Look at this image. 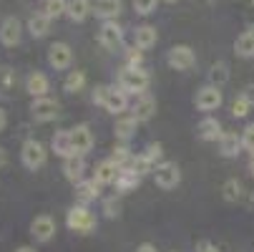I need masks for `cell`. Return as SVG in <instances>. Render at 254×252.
Instances as JSON below:
<instances>
[{
	"label": "cell",
	"mask_w": 254,
	"mask_h": 252,
	"mask_svg": "<svg viewBox=\"0 0 254 252\" xmlns=\"http://www.w3.org/2000/svg\"><path fill=\"white\" fill-rule=\"evenodd\" d=\"M93 103L103 106V109L114 116H124V111L128 109V93L116 88V86H96L93 88Z\"/></svg>",
	"instance_id": "6da1fadb"
},
{
	"label": "cell",
	"mask_w": 254,
	"mask_h": 252,
	"mask_svg": "<svg viewBox=\"0 0 254 252\" xmlns=\"http://www.w3.org/2000/svg\"><path fill=\"white\" fill-rule=\"evenodd\" d=\"M65 225L70 232H76V235H91L98 225V217L86 207V204H73L68 209L65 214Z\"/></svg>",
	"instance_id": "7a4b0ae2"
},
{
	"label": "cell",
	"mask_w": 254,
	"mask_h": 252,
	"mask_svg": "<svg viewBox=\"0 0 254 252\" xmlns=\"http://www.w3.org/2000/svg\"><path fill=\"white\" fill-rule=\"evenodd\" d=\"M149 84H151V76L146 68H126L119 74V88L126 91V93H133V96H141L149 91Z\"/></svg>",
	"instance_id": "3957f363"
},
{
	"label": "cell",
	"mask_w": 254,
	"mask_h": 252,
	"mask_svg": "<svg viewBox=\"0 0 254 252\" xmlns=\"http://www.w3.org/2000/svg\"><path fill=\"white\" fill-rule=\"evenodd\" d=\"M20 162H23L25 169L35 171V169L46 167V162H48V149L43 147L38 139H25L23 147H20Z\"/></svg>",
	"instance_id": "277c9868"
},
{
	"label": "cell",
	"mask_w": 254,
	"mask_h": 252,
	"mask_svg": "<svg viewBox=\"0 0 254 252\" xmlns=\"http://www.w3.org/2000/svg\"><path fill=\"white\" fill-rule=\"evenodd\" d=\"M154 182L159 189H176L179 182H181V169L176 162H161L156 169H154Z\"/></svg>",
	"instance_id": "5b68a950"
},
{
	"label": "cell",
	"mask_w": 254,
	"mask_h": 252,
	"mask_svg": "<svg viewBox=\"0 0 254 252\" xmlns=\"http://www.w3.org/2000/svg\"><path fill=\"white\" fill-rule=\"evenodd\" d=\"M61 114V103L51 96H43V98H33L30 103V116L38 121V124H48L53 121L56 116Z\"/></svg>",
	"instance_id": "8992f818"
},
{
	"label": "cell",
	"mask_w": 254,
	"mask_h": 252,
	"mask_svg": "<svg viewBox=\"0 0 254 252\" xmlns=\"http://www.w3.org/2000/svg\"><path fill=\"white\" fill-rule=\"evenodd\" d=\"M166 63H169L174 71H191V68L196 66V53H194L189 46L179 43V46H174V48L166 53Z\"/></svg>",
	"instance_id": "52a82bcc"
},
{
	"label": "cell",
	"mask_w": 254,
	"mask_h": 252,
	"mask_svg": "<svg viewBox=\"0 0 254 252\" xmlns=\"http://www.w3.org/2000/svg\"><path fill=\"white\" fill-rule=\"evenodd\" d=\"M68 134H70V144H73V152L76 154L86 157L93 149L96 139H93V131H91L88 124H76L73 129H68Z\"/></svg>",
	"instance_id": "ba28073f"
},
{
	"label": "cell",
	"mask_w": 254,
	"mask_h": 252,
	"mask_svg": "<svg viewBox=\"0 0 254 252\" xmlns=\"http://www.w3.org/2000/svg\"><path fill=\"white\" fill-rule=\"evenodd\" d=\"M194 103H196V109L199 111H216L219 106L224 103V96H222V88L219 86H211V84H206L204 88H199V93H196V98H194Z\"/></svg>",
	"instance_id": "9c48e42d"
},
{
	"label": "cell",
	"mask_w": 254,
	"mask_h": 252,
	"mask_svg": "<svg viewBox=\"0 0 254 252\" xmlns=\"http://www.w3.org/2000/svg\"><path fill=\"white\" fill-rule=\"evenodd\" d=\"M98 43L106 48V51H119L124 46V30L116 20H106L98 30Z\"/></svg>",
	"instance_id": "30bf717a"
},
{
	"label": "cell",
	"mask_w": 254,
	"mask_h": 252,
	"mask_svg": "<svg viewBox=\"0 0 254 252\" xmlns=\"http://www.w3.org/2000/svg\"><path fill=\"white\" fill-rule=\"evenodd\" d=\"M30 235L35 242H51L56 237V220L51 214H38L30 222Z\"/></svg>",
	"instance_id": "8fae6325"
},
{
	"label": "cell",
	"mask_w": 254,
	"mask_h": 252,
	"mask_svg": "<svg viewBox=\"0 0 254 252\" xmlns=\"http://www.w3.org/2000/svg\"><path fill=\"white\" fill-rule=\"evenodd\" d=\"M20 38H23V23L15 15L3 18V23H0V43L13 48V46L20 43Z\"/></svg>",
	"instance_id": "7c38bea8"
},
{
	"label": "cell",
	"mask_w": 254,
	"mask_h": 252,
	"mask_svg": "<svg viewBox=\"0 0 254 252\" xmlns=\"http://www.w3.org/2000/svg\"><path fill=\"white\" fill-rule=\"evenodd\" d=\"M154 114H156V98H154L149 91L141 93V96H136V101H133V106H131V116H133L138 124H143V121H151Z\"/></svg>",
	"instance_id": "4fadbf2b"
},
{
	"label": "cell",
	"mask_w": 254,
	"mask_h": 252,
	"mask_svg": "<svg viewBox=\"0 0 254 252\" xmlns=\"http://www.w3.org/2000/svg\"><path fill=\"white\" fill-rule=\"evenodd\" d=\"M48 63H51V68H56V71L70 68V63H73V51H70V46L63 43V41L53 43V46L48 48Z\"/></svg>",
	"instance_id": "5bb4252c"
},
{
	"label": "cell",
	"mask_w": 254,
	"mask_h": 252,
	"mask_svg": "<svg viewBox=\"0 0 254 252\" xmlns=\"http://www.w3.org/2000/svg\"><path fill=\"white\" fill-rule=\"evenodd\" d=\"M119 171H121V167H119L111 157H108V159H103V162L96 164V169H93V179H96L101 187H108V184H116Z\"/></svg>",
	"instance_id": "9a60e30c"
},
{
	"label": "cell",
	"mask_w": 254,
	"mask_h": 252,
	"mask_svg": "<svg viewBox=\"0 0 254 252\" xmlns=\"http://www.w3.org/2000/svg\"><path fill=\"white\" fill-rule=\"evenodd\" d=\"M63 174L70 184H78L83 182V174H86V159L81 154H70L63 159Z\"/></svg>",
	"instance_id": "2e32d148"
},
{
	"label": "cell",
	"mask_w": 254,
	"mask_h": 252,
	"mask_svg": "<svg viewBox=\"0 0 254 252\" xmlns=\"http://www.w3.org/2000/svg\"><path fill=\"white\" fill-rule=\"evenodd\" d=\"M76 204H91V202H96L98 197H101V184L96 182V179H83V182H78L76 184Z\"/></svg>",
	"instance_id": "e0dca14e"
},
{
	"label": "cell",
	"mask_w": 254,
	"mask_h": 252,
	"mask_svg": "<svg viewBox=\"0 0 254 252\" xmlns=\"http://www.w3.org/2000/svg\"><path fill=\"white\" fill-rule=\"evenodd\" d=\"M25 91H28L33 98H43V96H48V91H51V81H48V76L41 74V71H33V74L25 79Z\"/></svg>",
	"instance_id": "ac0fdd59"
},
{
	"label": "cell",
	"mask_w": 254,
	"mask_h": 252,
	"mask_svg": "<svg viewBox=\"0 0 254 252\" xmlns=\"http://www.w3.org/2000/svg\"><path fill=\"white\" fill-rule=\"evenodd\" d=\"M121 10H124V0H96L93 3V13L103 23L106 20H116L121 15Z\"/></svg>",
	"instance_id": "d6986e66"
},
{
	"label": "cell",
	"mask_w": 254,
	"mask_h": 252,
	"mask_svg": "<svg viewBox=\"0 0 254 252\" xmlns=\"http://www.w3.org/2000/svg\"><path fill=\"white\" fill-rule=\"evenodd\" d=\"M196 134H199V139H201V141H219V139H222V134H224V129H222V121H219V119L206 116V119H201V121H199Z\"/></svg>",
	"instance_id": "ffe728a7"
},
{
	"label": "cell",
	"mask_w": 254,
	"mask_h": 252,
	"mask_svg": "<svg viewBox=\"0 0 254 252\" xmlns=\"http://www.w3.org/2000/svg\"><path fill=\"white\" fill-rule=\"evenodd\" d=\"M138 184H141V174L133 171L131 167H126V169L119 171V179H116L114 187H116V194H128V192H133Z\"/></svg>",
	"instance_id": "44dd1931"
},
{
	"label": "cell",
	"mask_w": 254,
	"mask_h": 252,
	"mask_svg": "<svg viewBox=\"0 0 254 252\" xmlns=\"http://www.w3.org/2000/svg\"><path fill=\"white\" fill-rule=\"evenodd\" d=\"M242 149H244V147H242V136H237L234 131H224V134H222V139H219V154H222L224 159L239 157Z\"/></svg>",
	"instance_id": "7402d4cb"
},
{
	"label": "cell",
	"mask_w": 254,
	"mask_h": 252,
	"mask_svg": "<svg viewBox=\"0 0 254 252\" xmlns=\"http://www.w3.org/2000/svg\"><path fill=\"white\" fill-rule=\"evenodd\" d=\"M156 41H159V33H156L154 25H138V28L133 30V46H138L141 51L154 48Z\"/></svg>",
	"instance_id": "603a6c76"
},
{
	"label": "cell",
	"mask_w": 254,
	"mask_h": 252,
	"mask_svg": "<svg viewBox=\"0 0 254 252\" xmlns=\"http://www.w3.org/2000/svg\"><path fill=\"white\" fill-rule=\"evenodd\" d=\"M91 13H93V3H91V0H68L65 15L73 20V23H83Z\"/></svg>",
	"instance_id": "cb8c5ba5"
},
{
	"label": "cell",
	"mask_w": 254,
	"mask_h": 252,
	"mask_svg": "<svg viewBox=\"0 0 254 252\" xmlns=\"http://www.w3.org/2000/svg\"><path fill=\"white\" fill-rule=\"evenodd\" d=\"M51 23L53 20L46 13H35V15L28 18V33L33 35V38H46L48 30H51Z\"/></svg>",
	"instance_id": "d4e9b609"
},
{
	"label": "cell",
	"mask_w": 254,
	"mask_h": 252,
	"mask_svg": "<svg viewBox=\"0 0 254 252\" xmlns=\"http://www.w3.org/2000/svg\"><path fill=\"white\" fill-rule=\"evenodd\" d=\"M51 152H56L58 157H70V154H76L73 152V144H70V134L68 131H56L53 139H51Z\"/></svg>",
	"instance_id": "484cf974"
},
{
	"label": "cell",
	"mask_w": 254,
	"mask_h": 252,
	"mask_svg": "<svg viewBox=\"0 0 254 252\" xmlns=\"http://www.w3.org/2000/svg\"><path fill=\"white\" fill-rule=\"evenodd\" d=\"M136 129H138V121H136L131 114H128V116H119V119H116V126H114L116 139H119V141H124V144L136 134Z\"/></svg>",
	"instance_id": "4316f807"
},
{
	"label": "cell",
	"mask_w": 254,
	"mask_h": 252,
	"mask_svg": "<svg viewBox=\"0 0 254 252\" xmlns=\"http://www.w3.org/2000/svg\"><path fill=\"white\" fill-rule=\"evenodd\" d=\"M234 53H237L239 58H254V33H252V30H244L242 35H237Z\"/></svg>",
	"instance_id": "83f0119b"
},
{
	"label": "cell",
	"mask_w": 254,
	"mask_h": 252,
	"mask_svg": "<svg viewBox=\"0 0 254 252\" xmlns=\"http://www.w3.org/2000/svg\"><path fill=\"white\" fill-rule=\"evenodd\" d=\"M227 81H229V63H227V61H216V63L209 68V84L222 88Z\"/></svg>",
	"instance_id": "f1b7e54d"
},
{
	"label": "cell",
	"mask_w": 254,
	"mask_h": 252,
	"mask_svg": "<svg viewBox=\"0 0 254 252\" xmlns=\"http://www.w3.org/2000/svg\"><path fill=\"white\" fill-rule=\"evenodd\" d=\"M63 88H65L68 93L83 91V88H86V74H83V71H68V76H65V81H63Z\"/></svg>",
	"instance_id": "f546056e"
},
{
	"label": "cell",
	"mask_w": 254,
	"mask_h": 252,
	"mask_svg": "<svg viewBox=\"0 0 254 252\" xmlns=\"http://www.w3.org/2000/svg\"><path fill=\"white\" fill-rule=\"evenodd\" d=\"M111 159L121 167V169H126V167H131V162H133V154H131V149L126 147V144L121 141V144H116L114 147V154H111Z\"/></svg>",
	"instance_id": "4dcf8cb0"
},
{
	"label": "cell",
	"mask_w": 254,
	"mask_h": 252,
	"mask_svg": "<svg viewBox=\"0 0 254 252\" xmlns=\"http://www.w3.org/2000/svg\"><path fill=\"white\" fill-rule=\"evenodd\" d=\"M65 10H68V0H46V5H43V13H46L51 20L65 15Z\"/></svg>",
	"instance_id": "1f68e13d"
},
{
	"label": "cell",
	"mask_w": 254,
	"mask_h": 252,
	"mask_svg": "<svg viewBox=\"0 0 254 252\" xmlns=\"http://www.w3.org/2000/svg\"><path fill=\"white\" fill-rule=\"evenodd\" d=\"M101 212H103V217L108 220H116L119 214H121V199L114 194V197H106L103 204H101Z\"/></svg>",
	"instance_id": "d6a6232c"
},
{
	"label": "cell",
	"mask_w": 254,
	"mask_h": 252,
	"mask_svg": "<svg viewBox=\"0 0 254 252\" xmlns=\"http://www.w3.org/2000/svg\"><path fill=\"white\" fill-rule=\"evenodd\" d=\"M222 197L227 202H239L242 199V184L237 182V179H227V182L222 184Z\"/></svg>",
	"instance_id": "836d02e7"
},
{
	"label": "cell",
	"mask_w": 254,
	"mask_h": 252,
	"mask_svg": "<svg viewBox=\"0 0 254 252\" xmlns=\"http://www.w3.org/2000/svg\"><path fill=\"white\" fill-rule=\"evenodd\" d=\"M126 68H143V51L138 46H131L126 48Z\"/></svg>",
	"instance_id": "e575fe53"
},
{
	"label": "cell",
	"mask_w": 254,
	"mask_h": 252,
	"mask_svg": "<svg viewBox=\"0 0 254 252\" xmlns=\"http://www.w3.org/2000/svg\"><path fill=\"white\" fill-rule=\"evenodd\" d=\"M249 111H252V103H249V101H247V98L239 93V96L232 101V116H234V119H244Z\"/></svg>",
	"instance_id": "d590c367"
},
{
	"label": "cell",
	"mask_w": 254,
	"mask_h": 252,
	"mask_svg": "<svg viewBox=\"0 0 254 252\" xmlns=\"http://www.w3.org/2000/svg\"><path fill=\"white\" fill-rule=\"evenodd\" d=\"M143 157H146L154 167H159L161 164V157H164V149H161V144L156 141V144H149L146 147V152H143Z\"/></svg>",
	"instance_id": "8d00e7d4"
},
{
	"label": "cell",
	"mask_w": 254,
	"mask_h": 252,
	"mask_svg": "<svg viewBox=\"0 0 254 252\" xmlns=\"http://www.w3.org/2000/svg\"><path fill=\"white\" fill-rule=\"evenodd\" d=\"M159 5V0H133V10L138 15H151Z\"/></svg>",
	"instance_id": "74e56055"
},
{
	"label": "cell",
	"mask_w": 254,
	"mask_h": 252,
	"mask_svg": "<svg viewBox=\"0 0 254 252\" xmlns=\"http://www.w3.org/2000/svg\"><path fill=\"white\" fill-rule=\"evenodd\" d=\"M15 86V71L13 68H0V91H10Z\"/></svg>",
	"instance_id": "f35d334b"
},
{
	"label": "cell",
	"mask_w": 254,
	"mask_h": 252,
	"mask_svg": "<svg viewBox=\"0 0 254 252\" xmlns=\"http://www.w3.org/2000/svg\"><path fill=\"white\" fill-rule=\"evenodd\" d=\"M242 147H244V152L254 154V124H249V126L242 131Z\"/></svg>",
	"instance_id": "ab89813d"
},
{
	"label": "cell",
	"mask_w": 254,
	"mask_h": 252,
	"mask_svg": "<svg viewBox=\"0 0 254 252\" xmlns=\"http://www.w3.org/2000/svg\"><path fill=\"white\" fill-rule=\"evenodd\" d=\"M194 252H219V247L211 245L209 240H201V242L196 245V250H194Z\"/></svg>",
	"instance_id": "60d3db41"
},
{
	"label": "cell",
	"mask_w": 254,
	"mask_h": 252,
	"mask_svg": "<svg viewBox=\"0 0 254 252\" xmlns=\"http://www.w3.org/2000/svg\"><path fill=\"white\" fill-rule=\"evenodd\" d=\"M136 252H159V250H156L154 242H141V245L136 247Z\"/></svg>",
	"instance_id": "b9f144b4"
},
{
	"label": "cell",
	"mask_w": 254,
	"mask_h": 252,
	"mask_svg": "<svg viewBox=\"0 0 254 252\" xmlns=\"http://www.w3.org/2000/svg\"><path fill=\"white\" fill-rule=\"evenodd\" d=\"M242 96H244V98H247V101L254 106V84H252V86H247V88L242 91Z\"/></svg>",
	"instance_id": "7bdbcfd3"
},
{
	"label": "cell",
	"mask_w": 254,
	"mask_h": 252,
	"mask_svg": "<svg viewBox=\"0 0 254 252\" xmlns=\"http://www.w3.org/2000/svg\"><path fill=\"white\" fill-rule=\"evenodd\" d=\"M5 167H8V152L0 147V169H5Z\"/></svg>",
	"instance_id": "ee69618b"
},
{
	"label": "cell",
	"mask_w": 254,
	"mask_h": 252,
	"mask_svg": "<svg viewBox=\"0 0 254 252\" xmlns=\"http://www.w3.org/2000/svg\"><path fill=\"white\" fill-rule=\"evenodd\" d=\"M5 126H8V114L5 109H0V131H5Z\"/></svg>",
	"instance_id": "f6af8a7d"
},
{
	"label": "cell",
	"mask_w": 254,
	"mask_h": 252,
	"mask_svg": "<svg viewBox=\"0 0 254 252\" xmlns=\"http://www.w3.org/2000/svg\"><path fill=\"white\" fill-rule=\"evenodd\" d=\"M15 252H38V250H35V247H30V245H20Z\"/></svg>",
	"instance_id": "bcb514c9"
},
{
	"label": "cell",
	"mask_w": 254,
	"mask_h": 252,
	"mask_svg": "<svg viewBox=\"0 0 254 252\" xmlns=\"http://www.w3.org/2000/svg\"><path fill=\"white\" fill-rule=\"evenodd\" d=\"M249 171H252V176H254V154H252V159H249Z\"/></svg>",
	"instance_id": "7dc6e473"
},
{
	"label": "cell",
	"mask_w": 254,
	"mask_h": 252,
	"mask_svg": "<svg viewBox=\"0 0 254 252\" xmlns=\"http://www.w3.org/2000/svg\"><path fill=\"white\" fill-rule=\"evenodd\" d=\"M249 30H252V33H254V23H252V25H249Z\"/></svg>",
	"instance_id": "c3c4849f"
},
{
	"label": "cell",
	"mask_w": 254,
	"mask_h": 252,
	"mask_svg": "<svg viewBox=\"0 0 254 252\" xmlns=\"http://www.w3.org/2000/svg\"><path fill=\"white\" fill-rule=\"evenodd\" d=\"M164 3H176V0H164Z\"/></svg>",
	"instance_id": "681fc988"
},
{
	"label": "cell",
	"mask_w": 254,
	"mask_h": 252,
	"mask_svg": "<svg viewBox=\"0 0 254 252\" xmlns=\"http://www.w3.org/2000/svg\"><path fill=\"white\" fill-rule=\"evenodd\" d=\"M252 5H254V0H252Z\"/></svg>",
	"instance_id": "f907efd6"
}]
</instances>
